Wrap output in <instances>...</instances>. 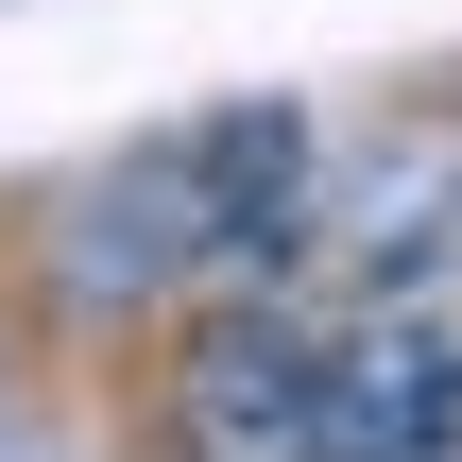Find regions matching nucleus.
Wrapping results in <instances>:
<instances>
[{
    "label": "nucleus",
    "instance_id": "nucleus-1",
    "mask_svg": "<svg viewBox=\"0 0 462 462\" xmlns=\"http://www.w3.org/2000/svg\"><path fill=\"white\" fill-rule=\"evenodd\" d=\"M291 189H309V103H189V120L120 137V154L51 206V274H69L86 309H154V291L274 274Z\"/></svg>",
    "mask_w": 462,
    "mask_h": 462
},
{
    "label": "nucleus",
    "instance_id": "nucleus-2",
    "mask_svg": "<svg viewBox=\"0 0 462 462\" xmlns=\"http://www.w3.org/2000/svg\"><path fill=\"white\" fill-rule=\"evenodd\" d=\"M274 274L326 309H411L462 274V137L446 120H377V137H309V189L274 223Z\"/></svg>",
    "mask_w": 462,
    "mask_h": 462
},
{
    "label": "nucleus",
    "instance_id": "nucleus-3",
    "mask_svg": "<svg viewBox=\"0 0 462 462\" xmlns=\"http://www.w3.org/2000/svg\"><path fill=\"white\" fill-rule=\"evenodd\" d=\"M171 462H326V309H206L171 343Z\"/></svg>",
    "mask_w": 462,
    "mask_h": 462
},
{
    "label": "nucleus",
    "instance_id": "nucleus-4",
    "mask_svg": "<svg viewBox=\"0 0 462 462\" xmlns=\"http://www.w3.org/2000/svg\"><path fill=\"white\" fill-rule=\"evenodd\" d=\"M462 446V309H326V462H446Z\"/></svg>",
    "mask_w": 462,
    "mask_h": 462
}]
</instances>
